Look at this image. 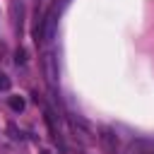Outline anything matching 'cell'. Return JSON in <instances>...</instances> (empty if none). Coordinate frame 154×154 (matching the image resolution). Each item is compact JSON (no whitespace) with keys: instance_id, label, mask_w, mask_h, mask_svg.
I'll return each instance as SVG.
<instances>
[{"instance_id":"6da1fadb","label":"cell","mask_w":154,"mask_h":154,"mask_svg":"<svg viewBox=\"0 0 154 154\" xmlns=\"http://www.w3.org/2000/svg\"><path fill=\"white\" fill-rule=\"evenodd\" d=\"M99 142L103 144V149L108 154H118V135L113 128H101L99 130Z\"/></svg>"},{"instance_id":"7a4b0ae2","label":"cell","mask_w":154,"mask_h":154,"mask_svg":"<svg viewBox=\"0 0 154 154\" xmlns=\"http://www.w3.org/2000/svg\"><path fill=\"white\" fill-rule=\"evenodd\" d=\"M43 75H46V82L51 84V89L55 87V77H58V65H55V55L48 51L43 55Z\"/></svg>"},{"instance_id":"3957f363","label":"cell","mask_w":154,"mask_h":154,"mask_svg":"<svg viewBox=\"0 0 154 154\" xmlns=\"http://www.w3.org/2000/svg\"><path fill=\"white\" fill-rule=\"evenodd\" d=\"M125 154H154V142L152 140H132L125 147Z\"/></svg>"},{"instance_id":"277c9868","label":"cell","mask_w":154,"mask_h":154,"mask_svg":"<svg viewBox=\"0 0 154 154\" xmlns=\"http://www.w3.org/2000/svg\"><path fill=\"white\" fill-rule=\"evenodd\" d=\"M7 103H10V108H12L14 113H22V111H24V99H22V96H10Z\"/></svg>"},{"instance_id":"5b68a950","label":"cell","mask_w":154,"mask_h":154,"mask_svg":"<svg viewBox=\"0 0 154 154\" xmlns=\"http://www.w3.org/2000/svg\"><path fill=\"white\" fill-rule=\"evenodd\" d=\"M10 87H12V79H10V77H7L2 70H0V91H7Z\"/></svg>"},{"instance_id":"8992f818","label":"cell","mask_w":154,"mask_h":154,"mask_svg":"<svg viewBox=\"0 0 154 154\" xmlns=\"http://www.w3.org/2000/svg\"><path fill=\"white\" fill-rule=\"evenodd\" d=\"M14 63H17V65H24V63H26V51H24V48H17V53H14Z\"/></svg>"},{"instance_id":"52a82bcc","label":"cell","mask_w":154,"mask_h":154,"mask_svg":"<svg viewBox=\"0 0 154 154\" xmlns=\"http://www.w3.org/2000/svg\"><path fill=\"white\" fill-rule=\"evenodd\" d=\"M7 132H10V137H12V140H22V132L17 130V125H14V123H10V125H7Z\"/></svg>"},{"instance_id":"ba28073f","label":"cell","mask_w":154,"mask_h":154,"mask_svg":"<svg viewBox=\"0 0 154 154\" xmlns=\"http://www.w3.org/2000/svg\"><path fill=\"white\" fill-rule=\"evenodd\" d=\"M41 154H51V152H48V149H43V152H41Z\"/></svg>"}]
</instances>
